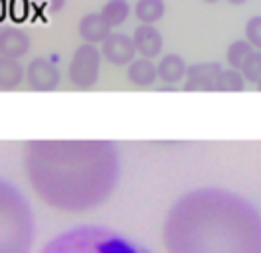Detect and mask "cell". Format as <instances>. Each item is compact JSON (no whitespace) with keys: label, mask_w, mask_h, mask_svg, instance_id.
Returning a JSON list of instances; mask_svg holds the SVG:
<instances>
[{"label":"cell","mask_w":261,"mask_h":253,"mask_svg":"<svg viewBox=\"0 0 261 253\" xmlns=\"http://www.w3.org/2000/svg\"><path fill=\"white\" fill-rule=\"evenodd\" d=\"M24 166L36 194L65 212L103 204L119 180L117 148L105 141L28 142Z\"/></svg>","instance_id":"obj_1"},{"label":"cell","mask_w":261,"mask_h":253,"mask_svg":"<svg viewBox=\"0 0 261 253\" xmlns=\"http://www.w3.org/2000/svg\"><path fill=\"white\" fill-rule=\"evenodd\" d=\"M163 239L166 253H261V214L238 192L198 188L168 210Z\"/></svg>","instance_id":"obj_2"},{"label":"cell","mask_w":261,"mask_h":253,"mask_svg":"<svg viewBox=\"0 0 261 253\" xmlns=\"http://www.w3.org/2000/svg\"><path fill=\"white\" fill-rule=\"evenodd\" d=\"M40 253H152L135 239L101 225H82L54 237Z\"/></svg>","instance_id":"obj_3"},{"label":"cell","mask_w":261,"mask_h":253,"mask_svg":"<svg viewBox=\"0 0 261 253\" xmlns=\"http://www.w3.org/2000/svg\"><path fill=\"white\" fill-rule=\"evenodd\" d=\"M34 216L26 198L0 178V253H30Z\"/></svg>","instance_id":"obj_4"},{"label":"cell","mask_w":261,"mask_h":253,"mask_svg":"<svg viewBox=\"0 0 261 253\" xmlns=\"http://www.w3.org/2000/svg\"><path fill=\"white\" fill-rule=\"evenodd\" d=\"M101 52L93 44H82L73 52L67 67V79L77 89H91L99 81L101 71Z\"/></svg>","instance_id":"obj_5"},{"label":"cell","mask_w":261,"mask_h":253,"mask_svg":"<svg viewBox=\"0 0 261 253\" xmlns=\"http://www.w3.org/2000/svg\"><path fill=\"white\" fill-rule=\"evenodd\" d=\"M62 71L48 58H34L26 67V83L34 91H54L60 85Z\"/></svg>","instance_id":"obj_6"},{"label":"cell","mask_w":261,"mask_h":253,"mask_svg":"<svg viewBox=\"0 0 261 253\" xmlns=\"http://www.w3.org/2000/svg\"><path fill=\"white\" fill-rule=\"evenodd\" d=\"M137 47L133 42V36L121 34V32H111L109 38L101 44V56L115 67L129 65L135 60Z\"/></svg>","instance_id":"obj_7"},{"label":"cell","mask_w":261,"mask_h":253,"mask_svg":"<svg viewBox=\"0 0 261 253\" xmlns=\"http://www.w3.org/2000/svg\"><path fill=\"white\" fill-rule=\"evenodd\" d=\"M222 71V63L200 62L188 65L186 78L182 81L184 91H214L216 79Z\"/></svg>","instance_id":"obj_8"},{"label":"cell","mask_w":261,"mask_h":253,"mask_svg":"<svg viewBox=\"0 0 261 253\" xmlns=\"http://www.w3.org/2000/svg\"><path fill=\"white\" fill-rule=\"evenodd\" d=\"M133 42L141 58L154 60L163 54V34L154 24H139L133 32Z\"/></svg>","instance_id":"obj_9"},{"label":"cell","mask_w":261,"mask_h":253,"mask_svg":"<svg viewBox=\"0 0 261 253\" xmlns=\"http://www.w3.org/2000/svg\"><path fill=\"white\" fill-rule=\"evenodd\" d=\"M127 79L130 85L141 87V89L152 87L159 79V67L148 58H135L127 65Z\"/></svg>","instance_id":"obj_10"},{"label":"cell","mask_w":261,"mask_h":253,"mask_svg":"<svg viewBox=\"0 0 261 253\" xmlns=\"http://www.w3.org/2000/svg\"><path fill=\"white\" fill-rule=\"evenodd\" d=\"M159 67V81H163L168 87H176L180 81L186 78V69L188 65L184 62V58L180 54H164L156 63Z\"/></svg>","instance_id":"obj_11"},{"label":"cell","mask_w":261,"mask_h":253,"mask_svg":"<svg viewBox=\"0 0 261 253\" xmlns=\"http://www.w3.org/2000/svg\"><path fill=\"white\" fill-rule=\"evenodd\" d=\"M77 34L85 44H103L109 34H111V26L105 22V18L101 14H87L80 20L77 26Z\"/></svg>","instance_id":"obj_12"},{"label":"cell","mask_w":261,"mask_h":253,"mask_svg":"<svg viewBox=\"0 0 261 253\" xmlns=\"http://www.w3.org/2000/svg\"><path fill=\"white\" fill-rule=\"evenodd\" d=\"M30 47V38L26 32L12 26L0 30V56L8 58H22Z\"/></svg>","instance_id":"obj_13"},{"label":"cell","mask_w":261,"mask_h":253,"mask_svg":"<svg viewBox=\"0 0 261 253\" xmlns=\"http://www.w3.org/2000/svg\"><path fill=\"white\" fill-rule=\"evenodd\" d=\"M26 79V69L18 58L0 56V89H16Z\"/></svg>","instance_id":"obj_14"},{"label":"cell","mask_w":261,"mask_h":253,"mask_svg":"<svg viewBox=\"0 0 261 253\" xmlns=\"http://www.w3.org/2000/svg\"><path fill=\"white\" fill-rule=\"evenodd\" d=\"M133 12L141 24H156L159 20H163L166 4L164 0H137Z\"/></svg>","instance_id":"obj_15"},{"label":"cell","mask_w":261,"mask_h":253,"mask_svg":"<svg viewBox=\"0 0 261 253\" xmlns=\"http://www.w3.org/2000/svg\"><path fill=\"white\" fill-rule=\"evenodd\" d=\"M99 14L105 18V22L111 28H117V26L125 24L127 18L130 16V4L127 0H107Z\"/></svg>","instance_id":"obj_16"},{"label":"cell","mask_w":261,"mask_h":253,"mask_svg":"<svg viewBox=\"0 0 261 253\" xmlns=\"http://www.w3.org/2000/svg\"><path fill=\"white\" fill-rule=\"evenodd\" d=\"M245 78L242 75L240 69H222L220 75L216 79V85H214V91H224V93H240L245 89Z\"/></svg>","instance_id":"obj_17"},{"label":"cell","mask_w":261,"mask_h":253,"mask_svg":"<svg viewBox=\"0 0 261 253\" xmlns=\"http://www.w3.org/2000/svg\"><path fill=\"white\" fill-rule=\"evenodd\" d=\"M253 52V46L247 42V40H236L231 42L229 47L226 49V63L228 67H233V69H242L244 62L247 60V56Z\"/></svg>","instance_id":"obj_18"},{"label":"cell","mask_w":261,"mask_h":253,"mask_svg":"<svg viewBox=\"0 0 261 253\" xmlns=\"http://www.w3.org/2000/svg\"><path fill=\"white\" fill-rule=\"evenodd\" d=\"M240 71H242V75L245 78L247 83L257 85V81L261 79V49H253L247 56V60L244 62Z\"/></svg>","instance_id":"obj_19"},{"label":"cell","mask_w":261,"mask_h":253,"mask_svg":"<svg viewBox=\"0 0 261 253\" xmlns=\"http://www.w3.org/2000/svg\"><path fill=\"white\" fill-rule=\"evenodd\" d=\"M245 40L253 46V49H261V16H251L244 26Z\"/></svg>","instance_id":"obj_20"},{"label":"cell","mask_w":261,"mask_h":253,"mask_svg":"<svg viewBox=\"0 0 261 253\" xmlns=\"http://www.w3.org/2000/svg\"><path fill=\"white\" fill-rule=\"evenodd\" d=\"M30 0H10L8 2V14L14 22H24L30 16Z\"/></svg>","instance_id":"obj_21"},{"label":"cell","mask_w":261,"mask_h":253,"mask_svg":"<svg viewBox=\"0 0 261 253\" xmlns=\"http://www.w3.org/2000/svg\"><path fill=\"white\" fill-rule=\"evenodd\" d=\"M44 2H48L49 10H51V12L62 10V8H64V4H65V0H44Z\"/></svg>","instance_id":"obj_22"},{"label":"cell","mask_w":261,"mask_h":253,"mask_svg":"<svg viewBox=\"0 0 261 253\" xmlns=\"http://www.w3.org/2000/svg\"><path fill=\"white\" fill-rule=\"evenodd\" d=\"M8 16V2L6 0H0V22Z\"/></svg>","instance_id":"obj_23"},{"label":"cell","mask_w":261,"mask_h":253,"mask_svg":"<svg viewBox=\"0 0 261 253\" xmlns=\"http://www.w3.org/2000/svg\"><path fill=\"white\" fill-rule=\"evenodd\" d=\"M229 4H233V6H242V4H245L247 0H228Z\"/></svg>","instance_id":"obj_24"},{"label":"cell","mask_w":261,"mask_h":253,"mask_svg":"<svg viewBox=\"0 0 261 253\" xmlns=\"http://www.w3.org/2000/svg\"><path fill=\"white\" fill-rule=\"evenodd\" d=\"M204 2H208V4H216V2H220V0H204Z\"/></svg>","instance_id":"obj_25"},{"label":"cell","mask_w":261,"mask_h":253,"mask_svg":"<svg viewBox=\"0 0 261 253\" xmlns=\"http://www.w3.org/2000/svg\"><path fill=\"white\" fill-rule=\"evenodd\" d=\"M257 89H259V91H261V79H259V81H257Z\"/></svg>","instance_id":"obj_26"}]
</instances>
